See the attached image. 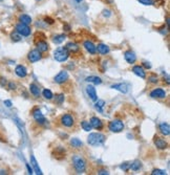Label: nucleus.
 <instances>
[{"mask_svg":"<svg viewBox=\"0 0 170 175\" xmlns=\"http://www.w3.org/2000/svg\"><path fill=\"white\" fill-rule=\"evenodd\" d=\"M105 135L102 133H90L87 137V142L90 146H100L105 142Z\"/></svg>","mask_w":170,"mask_h":175,"instance_id":"nucleus-1","label":"nucleus"},{"mask_svg":"<svg viewBox=\"0 0 170 175\" xmlns=\"http://www.w3.org/2000/svg\"><path fill=\"white\" fill-rule=\"evenodd\" d=\"M54 57L58 62H64L70 57V52L65 47H58L54 52Z\"/></svg>","mask_w":170,"mask_h":175,"instance_id":"nucleus-2","label":"nucleus"},{"mask_svg":"<svg viewBox=\"0 0 170 175\" xmlns=\"http://www.w3.org/2000/svg\"><path fill=\"white\" fill-rule=\"evenodd\" d=\"M73 164L74 167H75L76 171L78 173H83L85 171V168H86V165H85V161L81 156L79 155H75L73 157Z\"/></svg>","mask_w":170,"mask_h":175,"instance_id":"nucleus-3","label":"nucleus"},{"mask_svg":"<svg viewBox=\"0 0 170 175\" xmlns=\"http://www.w3.org/2000/svg\"><path fill=\"white\" fill-rule=\"evenodd\" d=\"M108 128H109V130L111 132L118 133V132H121L124 129V124H123V122L120 120H113L109 123Z\"/></svg>","mask_w":170,"mask_h":175,"instance_id":"nucleus-4","label":"nucleus"},{"mask_svg":"<svg viewBox=\"0 0 170 175\" xmlns=\"http://www.w3.org/2000/svg\"><path fill=\"white\" fill-rule=\"evenodd\" d=\"M16 31H17L19 35L24 36V37H28L31 35L30 26L26 25V24H23V23H21V22L16 25Z\"/></svg>","mask_w":170,"mask_h":175,"instance_id":"nucleus-5","label":"nucleus"},{"mask_svg":"<svg viewBox=\"0 0 170 175\" xmlns=\"http://www.w3.org/2000/svg\"><path fill=\"white\" fill-rule=\"evenodd\" d=\"M41 58H42V55L38 49L32 50L30 54H28V60H30L32 63H35L37 61L41 60Z\"/></svg>","mask_w":170,"mask_h":175,"instance_id":"nucleus-6","label":"nucleus"},{"mask_svg":"<svg viewBox=\"0 0 170 175\" xmlns=\"http://www.w3.org/2000/svg\"><path fill=\"white\" fill-rule=\"evenodd\" d=\"M67 79H68V73H66V71L62 70L55 77V82L58 84H61V83H64Z\"/></svg>","mask_w":170,"mask_h":175,"instance_id":"nucleus-7","label":"nucleus"},{"mask_svg":"<svg viewBox=\"0 0 170 175\" xmlns=\"http://www.w3.org/2000/svg\"><path fill=\"white\" fill-rule=\"evenodd\" d=\"M61 123L65 127H71L74 125V118L70 115H64L61 118Z\"/></svg>","mask_w":170,"mask_h":175,"instance_id":"nucleus-8","label":"nucleus"},{"mask_svg":"<svg viewBox=\"0 0 170 175\" xmlns=\"http://www.w3.org/2000/svg\"><path fill=\"white\" fill-rule=\"evenodd\" d=\"M150 97L158 98V99H164V98H166V92L165 90H163L162 88H156L150 92Z\"/></svg>","mask_w":170,"mask_h":175,"instance_id":"nucleus-9","label":"nucleus"},{"mask_svg":"<svg viewBox=\"0 0 170 175\" xmlns=\"http://www.w3.org/2000/svg\"><path fill=\"white\" fill-rule=\"evenodd\" d=\"M124 58H125L127 63H129V64H134V63L135 62V60H137V57H135L134 52H131V50H127V52H125Z\"/></svg>","mask_w":170,"mask_h":175,"instance_id":"nucleus-10","label":"nucleus"},{"mask_svg":"<svg viewBox=\"0 0 170 175\" xmlns=\"http://www.w3.org/2000/svg\"><path fill=\"white\" fill-rule=\"evenodd\" d=\"M33 116H34V119H35V121L36 122H38L39 124H43L44 122H45V118H44V115H42V112L39 109H36V110H34V112H33Z\"/></svg>","mask_w":170,"mask_h":175,"instance_id":"nucleus-11","label":"nucleus"},{"mask_svg":"<svg viewBox=\"0 0 170 175\" xmlns=\"http://www.w3.org/2000/svg\"><path fill=\"white\" fill-rule=\"evenodd\" d=\"M89 123H90V125H91L92 128L98 129V130L102 129V127H103V124H102V122H101V120H100V119H98V118H96V116L90 119Z\"/></svg>","mask_w":170,"mask_h":175,"instance_id":"nucleus-12","label":"nucleus"},{"mask_svg":"<svg viewBox=\"0 0 170 175\" xmlns=\"http://www.w3.org/2000/svg\"><path fill=\"white\" fill-rule=\"evenodd\" d=\"M132 71H134V73H135L138 77H140V78L142 79H145L146 78V73L144 70V68L142 67V66H134V68H132Z\"/></svg>","mask_w":170,"mask_h":175,"instance_id":"nucleus-13","label":"nucleus"},{"mask_svg":"<svg viewBox=\"0 0 170 175\" xmlns=\"http://www.w3.org/2000/svg\"><path fill=\"white\" fill-rule=\"evenodd\" d=\"M111 88L119 90L120 92H123V94H127L128 92V86L124 83H119V84H113L111 85Z\"/></svg>","mask_w":170,"mask_h":175,"instance_id":"nucleus-14","label":"nucleus"},{"mask_svg":"<svg viewBox=\"0 0 170 175\" xmlns=\"http://www.w3.org/2000/svg\"><path fill=\"white\" fill-rule=\"evenodd\" d=\"M86 92H87V94H88V97L91 99L92 101H97V92H96V89H95V87L94 86H91V85H88L86 87Z\"/></svg>","mask_w":170,"mask_h":175,"instance_id":"nucleus-15","label":"nucleus"},{"mask_svg":"<svg viewBox=\"0 0 170 175\" xmlns=\"http://www.w3.org/2000/svg\"><path fill=\"white\" fill-rule=\"evenodd\" d=\"M15 73H16V75L18 77H20V78H24V77H26V75H28L26 68L22 65H18L15 69Z\"/></svg>","mask_w":170,"mask_h":175,"instance_id":"nucleus-16","label":"nucleus"},{"mask_svg":"<svg viewBox=\"0 0 170 175\" xmlns=\"http://www.w3.org/2000/svg\"><path fill=\"white\" fill-rule=\"evenodd\" d=\"M84 47H85V49H86L87 52H88L89 54H91V55H95L96 52H97V49H96V46L94 45V43H92V42H90V41H85L84 42Z\"/></svg>","mask_w":170,"mask_h":175,"instance_id":"nucleus-17","label":"nucleus"},{"mask_svg":"<svg viewBox=\"0 0 170 175\" xmlns=\"http://www.w3.org/2000/svg\"><path fill=\"white\" fill-rule=\"evenodd\" d=\"M155 144L156 147L159 148V149H166L167 148V146H168V144L165 142L164 140H162L161 137H159V136H156L155 139Z\"/></svg>","mask_w":170,"mask_h":175,"instance_id":"nucleus-18","label":"nucleus"},{"mask_svg":"<svg viewBox=\"0 0 170 175\" xmlns=\"http://www.w3.org/2000/svg\"><path fill=\"white\" fill-rule=\"evenodd\" d=\"M160 130H161V133L163 135H166L168 136L170 134V127H169V124L168 123H162L160 125Z\"/></svg>","mask_w":170,"mask_h":175,"instance_id":"nucleus-19","label":"nucleus"},{"mask_svg":"<svg viewBox=\"0 0 170 175\" xmlns=\"http://www.w3.org/2000/svg\"><path fill=\"white\" fill-rule=\"evenodd\" d=\"M96 49H97L98 52L101 55H106L109 52V47L105 44H98V46L96 47Z\"/></svg>","mask_w":170,"mask_h":175,"instance_id":"nucleus-20","label":"nucleus"},{"mask_svg":"<svg viewBox=\"0 0 170 175\" xmlns=\"http://www.w3.org/2000/svg\"><path fill=\"white\" fill-rule=\"evenodd\" d=\"M86 82H89V83H94L96 85H99V84L102 83V80L99 78V77H96V76H90V77H87L85 79Z\"/></svg>","mask_w":170,"mask_h":175,"instance_id":"nucleus-21","label":"nucleus"},{"mask_svg":"<svg viewBox=\"0 0 170 175\" xmlns=\"http://www.w3.org/2000/svg\"><path fill=\"white\" fill-rule=\"evenodd\" d=\"M65 48L68 50V52H77L79 50V46L76 43H73V42H70V43L66 44Z\"/></svg>","mask_w":170,"mask_h":175,"instance_id":"nucleus-22","label":"nucleus"},{"mask_svg":"<svg viewBox=\"0 0 170 175\" xmlns=\"http://www.w3.org/2000/svg\"><path fill=\"white\" fill-rule=\"evenodd\" d=\"M37 47H38V50L40 52H44L49 49V44L45 41H39L38 44H37Z\"/></svg>","mask_w":170,"mask_h":175,"instance_id":"nucleus-23","label":"nucleus"},{"mask_svg":"<svg viewBox=\"0 0 170 175\" xmlns=\"http://www.w3.org/2000/svg\"><path fill=\"white\" fill-rule=\"evenodd\" d=\"M19 21L21 23H23V24L28 25V24H31V23H32V18L28 15L23 14V15H21L19 17Z\"/></svg>","mask_w":170,"mask_h":175,"instance_id":"nucleus-24","label":"nucleus"},{"mask_svg":"<svg viewBox=\"0 0 170 175\" xmlns=\"http://www.w3.org/2000/svg\"><path fill=\"white\" fill-rule=\"evenodd\" d=\"M31 161H32V166L34 167V169H35V172H36V174H42V172H41V170H40V168H39L38 167V164H37V160H36V158L34 157L33 155L31 156Z\"/></svg>","mask_w":170,"mask_h":175,"instance_id":"nucleus-25","label":"nucleus"},{"mask_svg":"<svg viewBox=\"0 0 170 175\" xmlns=\"http://www.w3.org/2000/svg\"><path fill=\"white\" fill-rule=\"evenodd\" d=\"M30 90H31L32 94L35 95V97H39V94H40V88H39L36 84H31Z\"/></svg>","mask_w":170,"mask_h":175,"instance_id":"nucleus-26","label":"nucleus"},{"mask_svg":"<svg viewBox=\"0 0 170 175\" xmlns=\"http://www.w3.org/2000/svg\"><path fill=\"white\" fill-rule=\"evenodd\" d=\"M141 167H142V164H141L140 160H134L132 164H130V169H131L132 171H138V170H140Z\"/></svg>","mask_w":170,"mask_h":175,"instance_id":"nucleus-27","label":"nucleus"},{"mask_svg":"<svg viewBox=\"0 0 170 175\" xmlns=\"http://www.w3.org/2000/svg\"><path fill=\"white\" fill-rule=\"evenodd\" d=\"M70 145L75 148H81L82 146H83V143H82L79 139H73L70 140Z\"/></svg>","mask_w":170,"mask_h":175,"instance_id":"nucleus-28","label":"nucleus"},{"mask_svg":"<svg viewBox=\"0 0 170 175\" xmlns=\"http://www.w3.org/2000/svg\"><path fill=\"white\" fill-rule=\"evenodd\" d=\"M105 106V102L103 100H99L97 103H96L95 107L96 109H97L98 111H100V112H103V107Z\"/></svg>","mask_w":170,"mask_h":175,"instance_id":"nucleus-29","label":"nucleus"},{"mask_svg":"<svg viewBox=\"0 0 170 175\" xmlns=\"http://www.w3.org/2000/svg\"><path fill=\"white\" fill-rule=\"evenodd\" d=\"M65 38H66L65 35H58V36L54 37L53 41H54V43H56V44H60L65 40Z\"/></svg>","mask_w":170,"mask_h":175,"instance_id":"nucleus-30","label":"nucleus"},{"mask_svg":"<svg viewBox=\"0 0 170 175\" xmlns=\"http://www.w3.org/2000/svg\"><path fill=\"white\" fill-rule=\"evenodd\" d=\"M42 94H43V97L46 100H52L53 97H54V95H53V92L50 91L49 89H44L43 92H42Z\"/></svg>","mask_w":170,"mask_h":175,"instance_id":"nucleus-31","label":"nucleus"},{"mask_svg":"<svg viewBox=\"0 0 170 175\" xmlns=\"http://www.w3.org/2000/svg\"><path fill=\"white\" fill-rule=\"evenodd\" d=\"M81 126H82V128H83V130L85 131H90L91 130V125H90V123L89 122H87V121H83L81 123Z\"/></svg>","mask_w":170,"mask_h":175,"instance_id":"nucleus-32","label":"nucleus"},{"mask_svg":"<svg viewBox=\"0 0 170 175\" xmlns=\"http://www.w3.org/2000/svg\"><path fill=\"white\" fill-rule=\"evenodd\" d=\"M11 38H12V40L14 42H18L21 40V35H19L17 31H14V33H12V35H11Z\"/></svg>","mask_w":170,"mask_h":175,"instance_id":"nucleus-33","label":"nucleus"},{"mask_svg":"<svg viewBox=\"0 0 170 175\" xmlns=\"http://www.w3.org/2000/svg\"><path fill=\"white\" fill-rule=\"evenodd\" d=\"M63 101H64V95H63V94L56 95V103H57V104H59V105L62 104Z\"/></svg>","mask_w":170,"mask_h":175,"instance_id":"nucleus-34","label":"nucleus"},{"mask_svg":"<svg viewBox=\"0 0 170 175\" xmlns=\"http://www.w3.org/2000/svg\"><path fill=\"white\" fill-rule=\"evenodd\" d=\"M151 174L152 175H165L166 174V172L164 171V170H160V169H155V170H153L152 172H151Z\"/></svg>","mask_w":170,"mask_h":175,"instance_id":"nucleus-35","label":"nucleus"},{"mask_svg":"<svg viewBox=\"0 0 170 175\" xmlns=\"http://www.w3.org/2000/svg\"><path fill=\"white\" fill-rule=\"evenodd\" d=\"M138 1L141 2V3L144 4V5H152L153 4L152 0H138Z\"/></svg>","mask_w":170,"mask_h":175,"instance_id":"nucleus-36","label":"nucleus"},{"mask_svg":"<svg viewBox=\"0 0 170 175\" xmlns=\"http://www.w3.org/2000/svg\"><path fill=\"white\" fill-rule=\"evenodd\" d=\"M121 169L123 171H128L130 169V164H123V165H121Z\"/></svg>","mask_w":170,"mask_h":175,"instance_id":"nucleus-37","label":"nucleus"},{"mask_svg":"<svg viewBox=\"0 0 170 175\" xmlns=\"http://www.w3.org/2000/svg\"><path fill=\"white\" fill-rule=\"evenodd\" d=\"M103 16H104V17H109V16H111V10H103Z\"/></svg>","mask_w":170,"mask_h":175,"instance_id":"nucleus-38","label":"nucleus"},{"mask_svg":"<svg viewBox=\"0 0 170 175\" xmlns=\"http://www.w3.org/2000/svg\"><path fill=\"white\" fill-rule=\"evenodd\" d=\"M149 81L151 82V83H158V78L155 76H151L149 78Z\"/></svg>","mask_w":170,"mask_h":175,"instance_id":"nucleus-39","label":"nucleus"},{"mask_svg":"<svg viewBox=\"0 0 170 175\" xmlns=\"http://www.w3.org/2000/svg\"><path fill=\"white\" fill-rule=\"evenodd\" d=\"M4 105L5 106H6V107H12V102H11V101L10 100H5L4 101Z\"/></svg>","mask_w":170,"mask_h":175,"instance_id":"nucleus-40","label":"nucleus"},{"mask_svg":"<svg viewBox=\"0 0 170 175\" xmlns=\"http://www.w3.org/2000/svg\"><path fill=\"white\" fill-rule=\"evenodd\" d=\"M143 65H144L145 68H148V69H150V68H151V65L148 62H143Z\"/></svg>","mask_w":170,"mask_h":175,"instance_id":"nucleus-41","label":"nucleus"},{"mask_svg":"<svg viewBox=\"0 0 170 175\" xmlns=\"http://www.w3.org/2000/svg\"><path fill=\"white\" fill-rule=\"evenodd\" d=\"M9 87H10V89H12V90L16 89V85H15L14 83H10V84H9Z\"/></svg>","mask_w":170,"mask_h":175,"instance_id":"nucleus-42","label":"nucleus"},{"mask_svg":"<svg viewBox=\"0 0 170 175\" xmlns=\"http://www.w3.org/2000/svg\"><path fill=\"white\" fill-rule=\"evenodd\" d=\"M45 21H46V22H49V24H53V23H54V20L50 19V18H45Z\"/></svg>","mask_w":170,"mask_h":175,"instance_id":"nucleus-43","label":"nucleus"},{"mask_svg":"<svg viewBox=\"0 0 170 175\" xmlns=\"http://www.w3.org/2000/svg\"><path fill=\"white\" fill-rule=\"evenodd\" d=\"M26 168H28V173H30V174H33V173H34V172H33V169L31 168V167H30V165H26Z\"/></svg>","mask_w":170,"mask_h":175,"instance_id":"nucleus-44","label":"nucleus"},{"mask_svg":"<svg viewBox=\"0 0 170 175\" xmlns=\"http://www.w3.org/2000/svg\"><path fill=\"white\" fill-rule=\"evenodd\" d=\"M99 174H108V172L103 170V171H100V172H99Z\"/></svg>","mask_w":170,"mask_h":175,"instance_id":"nucleus-45","label":"nucleus"},{"mask_svg":"<svg viewBox=\"0 0 170 175\" xmlns=\"http://www.w3.org/2000/svg\"><path fill=\"white\" fill-rule=\"evenodd\" d=\"M1 1H3V0H0V2H1Z\"/></svg>","mask_w":170,"mask_h":175,"instance_id":"nucleus-46","label":"nucleus"},{"mask_svg":"<svg viewBox=\"0 0 170 175\" xmlns=\"http://www.w3.org/2000/svg\"><path fill=\"white\" fill-rule=\"evenodd\" d=\"M39 1H40V0H39Z\"/></svg>","mask_w":170,"mask_h":175,"instance_id":"nucleus-47","label":"nucleus"}]
</instances>
